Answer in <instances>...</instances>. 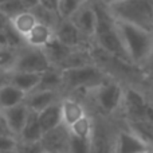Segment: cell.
I'll return each mask as SVG.
<instances>
[{
    "mask_svg": "<svg viewBox=\"0 0 153 153\" xmlns=\"http://www.w3.org/2000/svg\"><path fill=\"white\" fill-rule=\"evenodd\" d=\"M43 134H45V130L42 129V125H40L39 114L36 111L30 110L27 121L18 137L19 143L26 146H38L42 141Z\"/></svg>",
    "mask_w": 153,
    "mask_h": 153,
    "instance_id": "10",
    "label": "cell"
},
{
    "mask_svg": "<svg viewBox=\"0 0 153 153\" xmlns=\"http://www.w3.org/2000/svg\"><path fill=\"white\" fill-rule=\"evenodd\" d=\"M31 11H32V13L36 16V19H38V22H39V23L47 24V26L53 27V28H55L56 24H58L59 20L62 19L56 11L43 7L42 4L36 5V7H35L34 10H31Z\"/></svg>",
    "mask_w": 153,
    "mask_h": 153,
    "instance_id": "24",
    "label": "cell"
},
{
    "mask_svg": "<svg viewBox=\"0 0 153 153\" xmlns=\"http://www.w3.org/2000/svg\"><path fill=\"white\" fill-rule=\"evenodd\" d=\"M93 4L97 12V27H95V34L93 40L102 53L120 59L124 63H130L129 56L122 45L120 32L117 30L116 19L109 12L108 7L100 0L93 1Z\"/></svg>",
    "mask_w": 153,
    "mask_h": 153,
    "instance_id": "1",
    "label": "cell"
},
{
    "mask_svg": "<svg viewBox=\"0 0 153 153\" xmlns=\"http://www.w3.org/2000/svg\"><path fill=\"white\" fill-rule=\"evenodd\" d=\"M61 111H62V125L69 129L78 120L86 116L87 111L81 101L74 97H62L61 98Z\"/></svg>",
    "mask_w": 153,
    "mask_h": 153,
    "instance_id": "12",
    "label": "cell"
},
{
    "mask_svg": "<svg viewBox=\"0 0 153 153\" xmlns=\"http://www.w3.org/2000/svg\"><path fill=\"white\" fill-rule=\"evenodd\" d=\"M35 90H55V91H63L62 70L53 66L48 70L43 71L42 76H40V82Z\"/></svg>",
    "mask_w": 153,
    "mask_h": 153,
    "instance_id": "21",
    "label": "cell"
},
{
    "mask_svg": "<svg viewBox=\"0 0 153 153\" xmlns=\"http://www.w3.org/2000/svg\"><path fill=\"white\" fill-rule=\"evenodd\" d=\"M51 66L46 53L43 48L31 47V46H23L18 50L16 62L12 70L18 71H30V73H43L48 70Z\"/></svg>",
    "mask_w": 153,
    "mask_h": 153,
    "instance_id": "6",
    "label": "cell"
},
{
    "mask_svg": "<svg viewBox=\"0 0 153 153\" xmlns=\"http://www.w3.org/2000/svg\"><path fill=\"white\" fill-rule=\"evenodd\" d=\"M0 11L3 13H5L10 19H12L20 12L26 11V8H24L23 3L20 0H7V1L0 4Z\"/></svg>",
    "mask_w": 153,
    "mask_h": 153,
    "instance_id": "29",
    "label": "cell"
},
{
    "mask_svg": "<svg viewBox=\"0 0 153 153\" xmlns=\"http://www.w3.org/2000/svg\"><path fill=\"white\" fill-rule=\"evenodd\" d=\"M19 140L12 136H0V153H13L19 146Z\"/></svg>",
    "mask_w": 153,
    "mask_h": 153,
    "instance_id": "30",
    "label": "cell"
},
{
    "mask_svg": "<svg viewBox=\"0 0 153 153\" xmlns=\"http://www.w3.org/2000/svg\"><path fill=\"white\" fill-rule=\"evenodd\" d=\"M69 132H70V134L76 136L79 138L91 140L93 133H94V121H93V118L89 114H86V116H83L74 125H71L69 128Z\"/></svg>",
    "mask_w": 153,
    "mask_h": 153,
    "instance_id": "23",
    "label": "cell"
},
{
    "mask_svg": "<svg viewBox=\"0 0 153 153\" xmlns=\"http://www.w3.org/2000/svg\"><path fill=\"white\" fill-rule=\"evenodd\" d=\"M39 153H53V152H46V151H40Z\"/></svg>",
    "mask_w": 153,
    "mask_h": 153,
    "instance_id": "39",
    "label": "cell"
},
{
    "mask_svg": "<svg viewBox=\"0 0 153 153\" xmlns=\"http://www.w3.org/2000/svg\"><path fill=\"white\" fill-rule=\"evenodd\" d=\"M148 153H153V149H149V151H148Z\"/></svg>",
    "mask_w": 153,
    "mask_h": 153,
    "instance_id": "40",
    "label": "cell"
},
{
    "mask_svg": "<svg viewBox=\"0 0 153 153\" xmlns=\"http://www.w3.org/2000/svg\"><path fill=\"white\" fill-rule=\"evenodd\" d=\"M62 78H63V90L69 91H76V90L89 91L106 81L105 73L95 63L62 70Z\"/></svg>",
    "mask_w": 153,
    "mask_h": 153,
    "instance_id": "4",
    "label": "cell"
},
{
    "mask_svg": "<svg viewBox=\"0 0 153 153\" xmlns=\"http://www.w3.org/2000/svg\"><path fill=\"white\" fill-rule=\"evenodd\" d=\"M3 114H4L5 120H7V124H8V126H10L12 134L18 138L22 129H23L24 124H26V121H27V117H28V114H30L28 106L24 102H22V103H19V105L12 106V108L4 110Z\"/></svg>",
    "mask_w": 153,
    "mask_h": 153,
    "instance_id": "14",
    "label": "cell"
},
{
    "mask_svg": "<svg viewBox=\"0 0 153 153\" xmlns=\"http://www.w3.org/2000/svg\"><path fill=\"white\" fill-rule=\"evenodd\" d=\"M73 50H74V48L66 46L65 43H62L61 40L55 36H54L53 39L43 47V51H45L46 55H47L51 66L58 67V69H59V66L66 61L67 56L71 54Z\"/></svg>",
    "mask_w": 153,
    "mask_h": 153,
    "instance_id": "16",
    "label": "cell"
},
{
    "mask_svg": "<svg viewBox=\"0 0 153 153\" xmlns=\"http://www.w3.org/2000/svg\"><path fill=\"white\" fill-rule=\"evenodd\" d=\"M146 149H149L146 144L128 129L121 130L117 134L113 151L114 153H138L141 151H146Z\"/></svg>",
    "mask_w": 153,
    "mask_h": 153,
    "instance_id": "13",
    "label": "cell"
},
{
    "mask_svg": "<svg viewBox=\"0 0 153 153\" xmlns=\"http://www.w3.org/2000/svg\"><path fill=\"white\" fill-rule=\"evenodd\" d=\"M0 136H12V137H15L11 132L10 126H8L7 120H5L3 111H0Z\"/></svg>",
    "mask_w": 153,
    "mask_h": 153,
    "instance_id": "31",
    "label": "cell"
},
{
    "mask_svg": "<svg viewBox=\"0 0 153 153\" xmlns=\"http://www.w3.org/2000/svg\"><path fill=\"white\" fill-rule=\"evenodd\" d=\"M42 73H30V71H18L11 70L8 74V82L18 89L23 90L26 94L34 91L40 82Z\"/></svg>",
    "mask_w": 153,
    "mask_h": 153,
    "instance_id": "15",
    "label": "cell"
},
{
    "mask_svg": "<svg viewBox=\"0 0 153 153\" xmlns=\"http://www.w3.org/2000/svg\"><path fill=\"white\" fill-rule=\"evenodd\" d=\"M58 1L59 0H40V4L46 8H50L58 12Z\"/></svg>",
    "mask_w": 153,
    "mask_h": 153,
    "instance_id": "32",
    "label": "cell"
},
{
    "mask_svg": "<svg viewBox=\"0 0 153 153\" xmlns=\"http://www.w3.org/2000/svg\"><path fill=\"white\" fill-rule=\"evenodd\" d=\"M20 1L23 3L24 8H26V10H28V11L34 10L36 5L40 4V0H20Z\"/></svg>",
    "mask_w": 153,
    "mask_h": 153,
    "instance_id": "33",
    "label": "cell"
},
{
    "mask_svg": "<svg viewBox=\"0 0 153 153\" xmlns=\"http://www.w3.org/2000/svg\"><path fill=\"white\" fill-rule=\"evenodd\" d=\"M8 47V40H7V35L4 31H0V48H5Z\"/></svg>",
    "mask_w": 153,
    "mask_h": 153,
    "instance_id": "36",
    "label": "cell"
},
{
    "mask_svg": "<svg viewBox=\"0 0 153 153\" xmlns=\"http://www.w3.org/2000/svg\"><path fill=\"white\" fill-rule=\"evenodd\" d=\"M39 23L36 19V16L32 13V11H23L19 15H16L15 18L11 19V24L13 26V28L22 35V36H26L32 28H34L36 24Z\"/></svg>",
    "mask_w": 153,
    "mask_h": 153,
    "instance_id": "22",
    "label": "cell"
},
{
    "mask_svg": "<svg viewBox=\"0 0 153 153\" xmlns=\"http://www.w3.org/2000/svg\"><path fill=\"white\" fill-rule=\"evenodd\" d=\"M54 31L55 38L71 48H86L87 40H90L76 28V26L70 19H61Z\"/></svg>",
    "mask_w": 153,
    "mask_h": 153,
    "instance_id": "7",
    "label": "cell"
},
{
    "mask_svg": "<svg viewBox=\"0 0 153 153\" xmlns=\"http://www.w3.org/2000/svg\"><path fill=\"white\" fill-rule=\"evenodd\" d=\"M67 153H91V140H85L70 134Z\"/></svg>",
    "mask_w": 153,
    "mask_h": 153,
    "instance_id": "26",
    "label": "cell"
},
{
    "mask_svg": "<svg viewBox=\"0 0 153 153\" xmlns=\"http://www.w3.org/2000/svg\"><path fill=\"white\" fill-rule=\"evenodd\" d=\"M4 32H5V35H7L8 47L15 48V50H19V48H22L23 46H26V40H24V38L22 36V35L19 34L15 28H13V26L11 23L5 27Z\"/></svg>",
    "mask_w": 153,
    "mask_h": 153,
    "instance_id": "28",
    "label": "cell"
},
{
    "mask_svg": "<svg viewBox=\"0 0 153 153\" xmlns=\"http://www.w3.org/2000/svg\"><path fill=\"white\" fill-rule=\"evenodd\" d=\"M106 7L116 20L153 32V0H120Z\"/></svg>",
    "mask_w": 153,
    "mask_h": 153,
    "instance_id": "3",
    "label": "cell"
},
{
    "mask_svg": "<svg viewBox=\"0 0 153 153\" xmlns=\"http://www.w3.org/2000/svg\"><path fill=\"white\" fill-rule=\"evenodd\" d=\"M62 91H55V90H34L26 95L24 103L28 106L30 110L40 113L42 110L47 109L53 103L61 101Z\"/></svg>",
    "mask_w": 153,
    "mask_h": 153,
    "instance_id": "11",
    "label": "cell"
},
{
    "mask_svg": "<svg viewBox=\"0 0 153 153\" xmlns=\"http://www.w3.org/2000/svg\"><path fill=\"white\" fill-rule=\"evenodd\" d=\"M4 1H7V0H0V4H1V3H4Z\"/></svg>",
    "mask_w": 153,
    "mask_h": 153,
    "instance_id": "41",
    "label": "cell"
},
{
    "mask_svg": "<svg viewBox=\"0 0 153 153\" xmlns=\"http://www.w3.org/2000/svg\"><path fill=\"white\" fill-rule=\"evenodd\" d=\"M38 114H39V121H40V125H42V129L45 130V133L58 128L59 125H62L61 101L53 103L51 106H48L47 109L42 110Z\"/></svg>",
    "mask_w": 153,
    "mask_h": 153,
    "instance_id": "20",
    "label": "cell"
},
{
    "mask_svg": "<svg viewBox=\"0 0 153 153\" xmlns=\"http://www.w3.org/2000/svg\"><path fill=\"white\" fill-rule=\"evenodd\" d=\"M149 149H146V151H141V152H138V153H148Z\"/></svg>",
    "mask_w": 153,
    "mask_h": 153,
    "instance_id": "38",
    "label": "cell"
},
{
    "mask_svg": "<svg viewBox=\"0 0 153 153\" xmlns=\"http://www.w3.org/2000/svg\"><path fill=\"white\" fill-rule=\"evenodd\" d=\"M111 153H114V151H113V152H111Z\"/></svg>",
    "mask_w": 153,
    "mask_h": 153,
    "instance_id": "42",
    "label": "cell"
},
{
    "mask_svg": "<svg viewBox=\"0 0 153 153\" xmlns=\"http://www.w3.org/2000/svg\"><path fill=\"white\" fill-rule=\"evenodd\" d=\"M26 93L23 90L18 89L16 86L11 85L10 82L5 83L0 89V111H4L7 109L16 106L19 103L24 102L26 100Z\"/></svg>",
    "mask_w": 153,
    "mask_h": 153,
    "instance_id": "18",
    "label": "cell"
},
{
    "mask_svg": "<svg viewBox=\"0 0 153 153\" xmlns=\"http://www.w3.org/2000/svg\"><path fill=\"white\" fill-rule=\"evenodd\" d=\"M122 45L132 65L145 62L153 53V32L134 24L116 20Z\"/></svg>",
    "mask_w": 153,
    "mask_h": 153,
    "instance_id": "2",
    "label": "cell"
},
{
    "mask_svg": "<svg viewBox=\"0 0 153 153\" xmlns=\"http://www.w3.org/2000/svg\"><path fill=\"white\" fill-rule=\"evenodd\" d=\"M10 23H11V19L8 18L5 13H3L1 11H0V31H4L5 27H7Z\"/></svg>",
    "mask_w": 153,
    "mask_h": 153,
    "instance_id": "34",
    "label": "cell"
},
{
    "mask_svg": "<svg viewBox=\"0 0 153 153\" xmlns=\"http://www.w3.org/2000/svg\"><path fill=\"white\" fill-rule=\"evenodd\" d=\"M70 132L65 125H59L53 130H48L43 134L42 141L39 143L40 151L53 153H67Z\"/></svg>",
    "mask_w": 153,
    "mask_h": 153,
    "instance_id": "9",
    "label": "cell"
},
{
    "mask_svg": "<svg viewBox=\"0 0 153 153\" xmlns=\"http://www.w3.org/2000/svg\"><path fill=\"white\" fill-rule=\"evenodd\" d=\"M8 74H10V71H5V70L0 69V89L5 83H8Z\"/></svg>",
    "mask_w": 153,
    "mask_h": 153,
    "instance_id": "35",
    "label": "cell"
},
{
    "mask_svg": "<svg viewBox=\"0 0 153 153\" xmlns=\"http://www.w3.org/2000/svg\"><path fill=\"white\" fill-rule=\"evenodd\" d=\"M101 3H103L105 5H109V4H113V3H117L120 1V0H100Z\"/></svg>",
    "mask_w": 153,
    "mask_h": 153,
    "instance_id": "37",
    "label": "cell"
},
{
    "mask_svg": "<svg viewBox=\"0 0 153 153\" xmlns=\"http://www.w3.org/2000/svg\"><path fill=\"white\" fill-rule=\"evenodd\" d=\"M70 20L76 26V28L86 38L93 39L97 27V12L93 1L87 0L81 8L70 18Z\"/></svg>",
    "mask_w": 153,
    "mask_h": 153,
    "instance_id": "8",
    "label": "cell"
},
{
    "mask_svg": "<svg viewBox=\"0 0 153 153\" xmlns=\"http://www.w3.org/2000/svg\"><path fill=\"white\" fill-rule=\"evenodd\" d=\"M54 36H55V31H54L53 27L47 26V24H43V23H38L24 36V40H26L27 46L43 48Z\"/></svg>",
    "mask_w": 153,
    "mask_h": 153,
    "instance_id": "17",
    "label": "cell"
},
{
    "mask_svg": "<svg viewBox=\"0 0 153 153\" xmlns=\"http://www.w3.org/2000/svg\"><path fill=\"white\" fill-rule=\"evenodd\" d=\"M128 129L132 133H134L141 141H144L149 149H153V121L151 120H129Z\"/></svg>",
    "mask_w": 153,
    "mask_h": 153,
    "instance_id": "19",
    "label": "cell"
},
{
    "mask_svg": "<svg viewBox=\"0 0 153 153\" xmlns=\"http://www.w3.org/2000/svg\"><path fill=\"white\" fill-rule=\"evenodd\" d=\"M16 56H18V50H15V48H0V69L5 70V71H11L16 62Z\"/></svg>",
    "mask_w": 153,
    "mask_h": 153,
    "instance_id": "27",
    "label": "cell"
},
{
    "mask_svg": "<svg viewBox=\"0 0 153 153\" xmlns=\"http://www.w3.org/2000/svg\"><path fill=\"white\" fill-rule=\"evenodd\" d=\"M93 95V100L97 103L98 109L105 114H113L122 106L125 89L120 83L113 81L102 82L95 86L94 89L89 90Z\"/></svg>",
    "mask_w": 153,
    "mask_h": 153,
    "instance_id": "5",
    "label": "cell"
},
{
    "mask_svg": "<svg viewBox=\"0 0 153 153\" xmlns=\"http://www.w3.org/2000/svg\"><path fill=\"white\" fill-rule=\"evenodd\" d=\"M87 0H59L58 13L62 19H70Z\"/></svg>",
    "mask_w": 153,
    "mask_h": 153,
    "instance_id": "25",
    "label": "cell"
}]
</instances>
